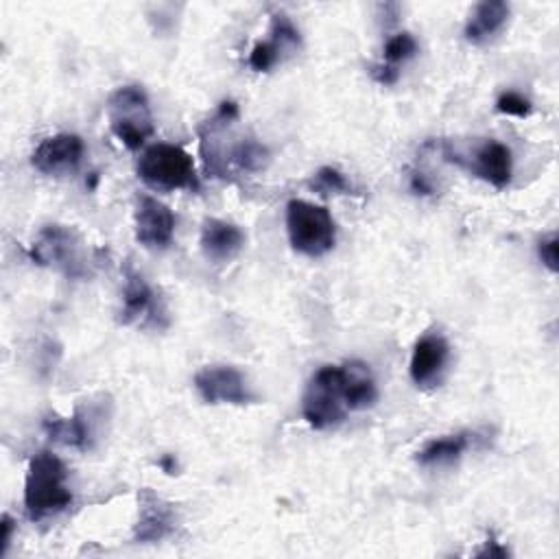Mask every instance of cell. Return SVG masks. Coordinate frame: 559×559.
I'll use <instances>...</instances> for the list:
<instances>
[{"mask_svg":"<svg viewBox=\"0 0 559 559\" xmlns=\"http://www.w3.org/2000/svg\"><path fill=\"white\" fill-rule=\"evenodd\" d=\"M509 4L502 2V0H485V2H478L474 7V11L469 13L467 17V24H465V39L469 44H487L489 39L496 37V33L502 31V26L507 24L509 20Z\"/></svg>","mask_w":559,"mask_h":559,"instance_id":"cell-18","label":"cell"},{"mask_svg":"<svg viewBox=\"0 0 559 559\" xmlns=\"http://www.w3.org/2000/svg\"><path fill=\"white\" fill-rule=\"evenodd\" d=\"M476 555H478V557H509V550L491 535V537L485 542V548H480Z\"/></svg>","mask_w":559,"mask_h":559,"instance_id":"cell-27","label":"cell"},{"mask_svg":"<svg viewBox=\"0 0 559 559\" xmlns=\"http://www.w3.org/2000/svg\"><path fill=\"white\" fill-rule=\"evenodd\" d=\"M194 389L207 404H251L255 395L251 393L247 378L240 369L231 365H207L194 376Z\"/></svg>","mask_w":559,"mask_h":559,"instance_id":"cell-8","label":"cell"},{"mask_svg":"<svg viewBox=\"0 0 559 559\" xmlns=\"http://www.w3.org/2000/svg\"><path fill=\"white\" fill-rule=\"evenodd\" d=\"M201 251L214 264L234 260L245 247V234L238 225L223 218H205L201 227Z\"/></svg>","mask_w":559,"mask_h":559,"instance_id":"cell-15","label":"cell"},{"mask_svg":"<svg viewBox=\"0 0 559 559\" xmlns=\"http://www.w3.org/2000/svg\"><path fill=\"white\" fill-rule=\"evenodd\" d=\"M341 365H323L308 382L301 400L304 419L314 430H325L345 419L347 413Z\"/></svg>","mask_w":559,"mask_h":559,"instance_id":"cell-6","label":"cell"},{"mask_svg":"<svg viewBox=\"0 0 559 559\" xmlns=\"http://www.w3.org/2000/svg\"><path fill=\"white\" fill-rule=\"evenodd\" d=\"M111 133L129 148L138 151L155 131L148 98L140 85H122L107 100Z\"/></svg>","mask_w":559,"mask_h":559,"instance_id":"cell-5","label":"cell"},{"mask_svg":"<svg viewBox=\"0 0 559 559\" xmlns=\"http://www.w3.org/2000/svg\"><path fill=\"white\" fill-rule=\"evenodd\" d=\"M138 177L153 190H190L197 192L199 175L192 155L177 144H151L138 159Z\"/></svg>","mask_w":559,"mask_h":559,"instance_id":"cell-3","label":"cell"},{"mask_svg":"<svg viewBox=\"0 0 559 559\" xmlns=\"http://www.w3.org/2000/svg\"><path fill=\"white\" fill-rule=\"evenodd\" d=\"M496 109L500 114L507 116H515V118H526L533 111V105L526 96H522L520 92H502L496 100Z\"/></svg>","mask_w":559,"mask_h":559,"instance_id":"cell-23","label":"cell"},{"mask_svg":"<svg viewBox=\"0 0 559 559\" xmlns=\"http://www.w3.org/2000/svg\"><path fill=\"white\" fill-rule=\"evenodd\" d=\"M537 253H539V260L542 264L548 269V271H557V262H559V238L557 236H548V238H542L539 245H537Z\"/></svg>","mask_w":559,"mask_h":559,"instance_id":"cell-24","label":"cell"},{"mask_svg":"<svg viewBox=\"0 0 559 559\" xmlns=\"http://www.w3.org/2000/svg\"><path fill=\"white\" fill-rule=\"evenodd\" d=\"M177 522L175 509L170 502H166L162 496H157L153 489L144 487L138 493V520L133 526V539L148 544L159 542L166 535L173 533Z\"/></svg>","mask_w":559,"mask_h":559,"instance_id":"cell-12","label":"cell"},{"mask_svg":"<svg viewBox=\"0 0 559 559\" xmlns=\"http://www.w3.org/2000/svg\"><path fill=\"white\" fill-rule=\"evenodd\" d=\"M44 430L46 435L61 443V445H70L76 450H87L92 445L94 439V424H92V413L90 408H76L74 415L70 417H57L50 415L44 419Z\"/></svg>","mask_w":559,"mask_h":559,"instance_id":"cell-17","label":"cell"},{"mask_svg":"<svg viewBox=\"0 0 559 559\" xmlns=\"http://www.w3.org/2000/svg\"><path fill=\"white\" fill-rule=\"evenodd\" d=\"M343 386H345V402L349 411H362L373 406L378 400L376 378L367 362L362 360H347L341 365Z\"/></svg>","mask_w":559,"mask_h":559,"instance_id":"cell-19","label":"cell"},{"mask_svg":"<svg viewBox=\"0 0 559 559\" xmlns=\"http://www.w3.org/2000/svg\"><path fill=\"white\" fill-rule=\"evenodd\" d=\"M310 188L321 192V194H349L352 192V186L349 181L345 179V175L332 166H323L314 173L312 181H310Z\"/></svg>","mask_w":559,"mask_h":559,"instance_id":"cell-22","label":"cell"},{"mask_svg":"<svg viewBox=\"0 0 559 559\" xmlns=\"http://www.w3.org/2000/svg\"><path fill=\"white\" fill-rule=\"evenodd\" d=\"M31 260L39 266H55L66 275L81 277L87 273L79 236L66 225H46L31 245Z\"/></svg>","mask_w":559,"mask_h":559,"instance_id":"cell-7","label":"cell"},{"mask_svg":"<svg viewBox=\"0 0 559 559\" xmlns=\"http://www.w3.org/2000/svg\"><path fill=\"white\" fill-rule=\"evenodd\" d=\"M72 504L68 472L61 459L48 450L28 461L24 478V507L33 520L55 515Z\"/></svg>","mask_w":559,"mask_h":559,"instance_id":"cell-2","label":"cell"},{"mask_svg":"<svg viewBox=\"0 0 559 559\" xmlns=\"http://www.w3.org/2000/svg\"><path fill=\"white\" fill-rule=\"evenodd\" d=\"M467 168L483 181L491 183L496 190H502L511 181L513 157H511V151L507 144H502L498 140H487L476 148Z\"/></svg>","mask_w":559,"mask_h":559,"instance_id":"cell-16","label":"cell"},{"mask_svg":"<svg viewBox=\"0 0 559 559\" xmlns=\"http://www.w3.org/2000/svg\"><path fill=\"white\" fill-rule=\"evenodd\" d=\"M371 76L380 83V85H393L397 83L400 79V70L397 68H391L386 63H376L371 66Z\"/></svg>","mask_w":559,"mask_h":559,"instance_id":"cell-25","label":"cell"},{"mask_svg":"<svg viewBox=\"0 0 559 559\" xmlns=\"http://www.w3.org/2000/svg\"><path fill=\"white\" fill-rule=\"evenodd\" d=\"M301 46V35L288 15L275 13L271 17L269 39L258 41L249 55V68L255 72H269L293 55Z\"/></svg>","mask_w":559,"mask_h":559,"instance_id":"cell-9","label":"cell"},{"mask_svg":"<svg viewBox=\"0 0 559 559\" xmlns=\"http://www.w3.org/2000/svg\"><path fill=\"white\" fill-rule=\"evenodd\" d=\"M450 358V345L448 341L437 334H424L415 347H413V356H411V378L417 386H435L441 380V373L445 371Z\"/></svg>","mask_w":559,"mask_h":559,"instance_id":"cell-14","label":"cell"},{"mask_svg":"<svg viewBox=\"0 0 559 559\" xmlns=\"http://www.w3.org/2000/svg\"><path fill=\"white\" fill-rule=\"evenodd\" d=\"M201 155L207 175L231 181L238 173H258L269 164V151L253 135H236L225 144L221 122L216 116L199 127Z\"/></svg>","mask_w":559,"mask_h":559,"instance_id":"cell-1","label":"cell"},{"mask_svg":"<svg viewBox=\"0 0 559 559\" xmlns=\"http://www.w3.org/2000/svg\"><path fill=\"white\" fill-rule=\"evenodd\" d=\"M0 528H2V535H0V557H4L9 544H11V537H13V520L9 515H2V522H0Z\"/></svg>","mask_w":559,"mask_h":559,"instance_id":"cell-28","label":"cell"},{"mask_svg":"<svg viewBox=\"0 0 559 559\" xmlns=\"http://www.w3.org/2000/svg\"><path fill=\"white\" fill-rule=\"evenodd\" d=\"M135 240L148 249H164L175 236V214L155 197H140L135 205Z\"/></svg>","mask_w":559,"mask_h":559,"instance_id":"cell-11","label":"cell"},{"mask_svg":"<svg viewBox=\"0 0 559 559\" xmlns=\"http://www.w3.org/2000/svg\"><path fill=\"white\" fill-rule=\"evenodd\" d=\"M159 467H162L166 474H175V469H177L175 456H173V454H164V456L159 459Z\"/></svg>","mask_w":559,"mask_h":559,"instance_id":"cell-29","label":"cell"},{"mask_svg":"<svg viewBox=\"0 0 559 559\" xmlns=\"http://www.w3.org/2000/svg\"><path fill=\"white\" fill-rule=\"evenodd\" d=\"M411 190H413L415 194H432V192H435L430 179H428L421 170H415V173L411 175Z\"/></svg>","mask_w":559,"mask_h":559,"instance_id":"cell-26","label":"cell"},{"mask_svg":"<svg viewBox=\"0 0 559 559\" xmlns=\"http://www.w3.org/2000/svg\"><path fill=\"white\" fill-rule=\"evenodd\" d=\"M286 231L293 249L310 258L325 255L336 242V225L328 207L304 199L288 201Z\"/></svg>","mask_w":559,"mask_h":559,"instance_id":"cell-4","label":"cell"},{"mask_svg":"<svg viewBox=\"0 0 559 559\" xmlns=\"http://www.w3.org/2000/svg\"><path fill=\"white\" fill-rule=\"evenodd\" d=\"M164 317L162 308L157 306V297L153 288L146 284L142 273H138L131 264L124 266V288H122V308L120 321L122 323H153L162 325L159 319Z\"/></svg>","mask_w":559,"mask_h":559,"instance_id":"cell-13","label":"cell"},{"mask_svg":"<svg viewBox=\"0 0 559 559\" xmlns=\"http://www.w3.org/2000/svg\"><path fill=\"white\" fill-rule=\"evenodd\" d=\"M417 55V41H415V37L411 35V33H395V35H391L389 39H386V44H384V59H382V63H386V66H391V68H397L400 70V66L404 63V61H408V59H413Z\"/></svg>","mask_w":559,"mask_h":559,"instance_id":"cell-21","label":"cell"},{"mask_svg":"<svg viewBox=\"0 0 559 559\" xmlns=\"http://www.w3.org/2000/svg\"><path fill=\"white\" fill-rule=\"evenodd\" d=\"M85 153L76 133H55L44 138L31 155V164L44 175H66L76 170Z\"/></svg>","mask_w":559,"mask_h":559,"instance_id":"cell-10","label":"cell"},{"mask_svg":"<svg viewBox=\"0 0 559 559\" xmlns=\"http://www.w3.org/2000/svg\"><path fill=\"white\" fill-rule=\"evenodd\" d=\"M476 435L474 432H456L445 435L439 439H430L419 452L417 463L424 467H437V465H450L463 456L465 450L472 448Z\"/></svg>","mask_w":559,"mask_h":559,"instance_id":"cell-20","label":"cell"}]
</instances>
